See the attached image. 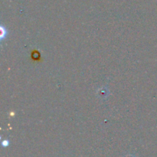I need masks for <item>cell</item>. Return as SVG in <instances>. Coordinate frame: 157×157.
<instances>
[{
	"mask_svg": "<svg viewBox=\"0 0 157 157\" xmlns=\"http://www.w3.org/2000/svg\"><path fill=\"white\" fill-rule=\"evenodd\" d=\"M129 157H131V156H129Z\"/></svg>",
	"mask_w": 157,
	"mask_h": 157,
	"instance_id": "cell-3",
	"label": "cell"
},
{
	"mask_svg": "<svg viewBox=\"0 0 157 157\" xmlns=\"http://www.w3.org/2000/svg\"><path fill=\"white\" fill-rule=\"evenodd\" d=\"M0 29H1V30H0L1 31V37H0V38H1V39H3V38L6 36L7 32H6V30L4 29V27H3V26H1Z\"/></svg>",
	"mask_w": 157,
	"mask_h": 157,
	"instance_id": "cell-1",
	"label": "cell"
},
{
	"mask_svg": "<svg viewBox=\"0 0 157 157\" xmlns=\"http://www.w3.org/2000/svg\"><path fill=\"white\" fill-rule=\"evenodd\" d=\"M9 140H4V141H2V147H8V146H9Z\"/></svg>",
	"mask_w": 157,
	"mask_h": 157,
	"instance_id": "cell-2",
	"label": "cell"
}]
</instances>
